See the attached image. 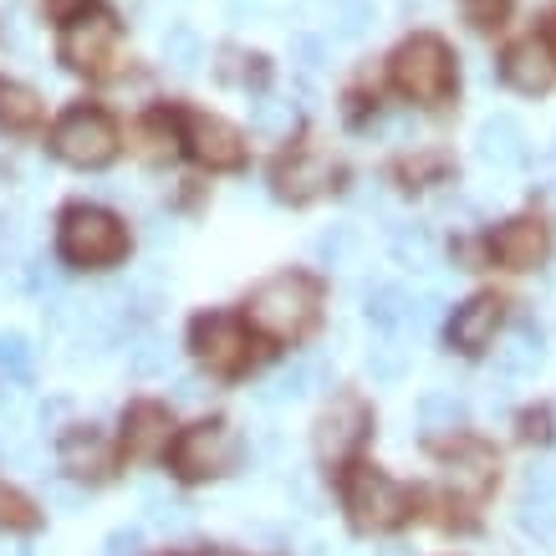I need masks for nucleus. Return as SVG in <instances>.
I'll return each mask as SVG.
<instances>
[{
  "instance_id": "16",
  "label": "nucleus",
  "mask_w": 556,
  "mask_h": 556,
  "mask_svg": "<svg viewBox=\"0 0 556 556\" xmlns=\"http://www.w3.org/2000/svg\"><path fill=\"white\" fill-rule=\"evenodd\" d=\"M169 408L164 404H128L123 414V455L128 459H159L169 450Z\"/></svg>"
},
{
  "instance_id": "38",
  "label": "nucleus",
  "mask_w": 556,
  "mask_h": 556,
  "mask_svg": "<svg viewBox=\"0 0 556 556\" xmlns=\"http://www.w3.org/2000/svg\"><path fill=\"white\" fill-rule=\"evenodd\" d=\"M41 11H47L51 21H62V26H67V21H77L83 11H92V0H41Z\"/></svg>"
},
{
  "instance_id": "12",
  "label": "nucleus",
  "mask_w": 556,
  "mask_h": 556,
  "mask_svg": "<svg viewBox=\"0 0 556 556\" xmlns=\"http://www.w3.org/2000/svg\"><path fill=\"white\" fill-rule=\"evenodd\" d=\"M546 251H552V236H546V225L531 215L506 219V225L490 236V255L506 270H536L541 261H546Z\"/></svg>"
},
{
  "instance_id": "1",
  "label": "nucleus",
  "mask_w": 556,
  "mask_h": 556,
  "mask_svg": "<svg viewBox=\"0 0 556 556\" xmlns=\"http://www.w3.org/2000/svg\"><path fill=\"white\" fill-rule=\"evenodd\" d=\"M317 306H321L317 281L306 270H281V276H266L245 296V321L270 342H296L317 321Z\"/></svg>"
},
{
  "instance_id": "22",
  "label": "nucleus",
  "mask_w": 556,
  "mask_h": 556,
  "mask_svg": "<svg viewBox=\"0 0 556 556\" xmlns=\"http://www.w3.org/2000/svg\"><path fill=\"white\" fill-rule=\"evenodd\" d=\"M408 317H414V296L399 287H372L368 296V321L383 332V338H399L408 327Z\"/></svg>"
},
{
  "instance_id": "39",
  "label": "nucleus",
  "mask_w": 556,
  "mask_h": 556,
  "mask_svg": "<svg viewBox=\"0 0 556 556\" xmlns=\"http://www.w3.org/2000/svg\"><path fill=\"white\" fill-rule=\"evenodd\" d=\"M194 51H200V47H194V36H189V31H174L169 36V62H174V67H194Z\"/></svg>"
},
{
  "instance_id": "32",
  "label": "nucleus",
  "mask_w": 556,
  "mask_h": 556,
  "mask_svg": "<svg viewBox=\"0 0 556 556\" xmlns=\"http://www.w3.org/2000/svg\"><path fill=\"white\" fill-rule=\"evenodd\" d=\"M327 16L338 21L342 36H357L372 21V11H368V0H327Z\"/></svg>"
},
{
  "instance_id": "18",
  "label": "nucleus",
  "mask_w": 556,
  "mask_h": 556,
  "mask_svg": "<svg viewBox=\"0 0 556 556\" xmlns=\"http://www.w3.org/2000/svg\"><path fill=\"white\" fill-rule=\"evenodd\" d=\"M62 470L77 480H108L113 475V450L92 424H72L62 434Z\"/></svg>"
},
{
  "instance_id": "21",
  "label": "nucleus",
  "mask_w": 556,
  "mask_h": 556,
  "mask_svg": "<svg viewBox=\"0 0 556 556\" xmlns=\"http://www.w3.org/2000/svg\"><path fill=\"white\" fill-rule=\"evenodd\" d=\"M0 128L5 134H36L41 128V98L26 83H0Z\"/></svg>"
},
{
  "instance_id": "10",
  "label": "nucleus",
  "mask_w": 556,
  "mask_h": 556,
  "mask_svg": "<svg viewBox=\"0 0 556 556\" xmlns=\"http://www.w3.org/2000/svg\"><path fill=\"white\" fill-rule=\"evenodd\" d=\"M179 123H185L189 153L200 159L204 169H215V174L245 169V134H240L236 123L215 118V113H185Z\"/></svg>"
},
{
  "instance_id": "37",
  "label": "nucleus",
  "mask_w": 556,
  "mask_h": 556,
  "mask_svg": "<svg viewBox=\"0 0 556 556\" xmlns=\"http://www.w3.org/2000/svg\"><path fill=\"white\" fill-rule=\"evenodd\" d=\"M138 541H143V536H138V526H118L113 536L102 541V552H108V556H138Z\"/></svg>"
},
{
  "instance_id": "44",
  "label": "nucleus",
  "mask_w": 556,
  "mask_h": 556,
  "mask_svg": "<svg viewBox=\"0 0 556 556\" xmlns=\"http://www.w3.org/2000/svg\"><path fill=\"white\" fill-rule=\"evenodd\" d=\"M552 31H556V21H552Z\"/></svg>"
},
{
  "instance_id": "2",
  "label": "nucleus",
  "mask_w": 556,
  "mask_h": 556,
  "mask_svg": "<svg viewBox=\"0 0 556 556\" xmlns=\"http://www.w3.org/2000/svg\"><path fill=\"white\" fill-rule=\"evenodd\" d=\"M56 251L67 266H118L128 255V225L102 204H72L56 225Z\"/></svg>"
},
{
  "instance_id": "5",
  "label": "nucleus",
  "mask_w": 556,
  "mask_h": 556,
  "mask_svg": "<svg viewBox=\"0 0 556 556\" xmlns=\"http://www.w3.org/2000/svg\"><path fill=\"white\" fill-rule=\"evenodd\" d=\"M51 153L72 169H102L118 153V123L108 118V108H98V102H77L51 128Z\"/></svg>"
},
{
  "instance_id": "36",
  "label": "nucleus",
  "mask_w": 556,
  "mask_h": 556,
  "mask_svg": "<svg viewBox=\"0 0 556 556\" xmlns=\"http://www.w3.org/2000/svg\"><path fill=\"white\" fill-rule=\"evenodd\" d=\"M510 11V0H465V16L475 26H501V16Z\"/></svg>"
},
{
  "instance_id": "7",
  "label": "nucleus",
  "mask_w": 556,
  "mask_h": 556,
  "mask_svg": "<svg viewBox=\"0 0 556 556\" xmlns=\"http://www.w3.org/2000/svg\"><path fill=\"white\" fill-rule=\"evenodd\" d=\"M348 510H353L357 531H393L414 516V495L378 465H357L348 475Z\"/></svg>"
},
{
  "instance_id": "30",
  "label": "nucleus",
  "mask_w": 556,
  "mask_h": 556,
  "mask_svg": "<svg viewBox=\"0 0 556 556\" xmlns=\"http://www.w3.org/2000/svg\"><path fill=\"white\" fill-rule=\"evenodd\" d=\"M143 516H149V526H164V531L185 521L179 501H174V495H164L159 485H143Z\"/></svg>"
},
{
  "instance_id": "14",
  "label": "nucleus",
  "mask_w": 556,
  "mask_h": 556,
  "mask_svg": "<svg viewBox=\"0 0 556 556\" xmlns=\"http://www.w3.org/2000/svg\"><path fill=\"white\" fill-rule=\"evenodd\" d=\"M444 480H450L459 501H480L495 485V450L480 444V439H459L455 450L444 455Z\"/></svg>"
},
{
  "instance_id": "29",
  "label": "nucleus",
  "mask_w": 556,
  "mask_h": 556,
  "mask_svg": "<svg viewBox=\"0 0 556 556\" xmlns=\"http://www.w3.org/2000/svg\"><path fill=\"white\" fill-rule=\"evenodd\" d=\"M404 342L399 338H383L378 342V348H372L368 353V368H372V378H378V383H393V378H404Z\"/></svg>"
},
{
  "instance_id": "40",
  "label": "nucleus",
  "mask_w": 556,
  "mask_h": 556,
  "mask_svg": "<svg viewBox=\"0 0 556 556\" xmlns=\"http://www.w3.org/2000/svg\"><path fill=\"white\" fill-rule=\"evenodd\" d=\"M552 434V414L536 408V414H521V439H546Z\"/></svg>"
},
{
  "instance_id": "33",
  "label": "nucleus",
  "mask_w": 556,
  "mask_h": 556,
  "mask_svg": "<svg viewBox=\"0 0 556 556\" xmlns=\"http://www.w3.org/2000/svg\"><path fill=\"white\" fill-rule=\"evenodd\" d=\"M353 245H357L353 225H332V230H321V236H317V245H312V251H317V261H332V266H338V261H348V251H353Z\"/></svg>"
},
{
  "instance_id": "3",
  "label": "nucleus",
  "mask_w": 556,
  "mask_h": 556,
  "mask_svg": "<svg viewBox=\"0 0 556 556\" xmlns=\"http://www.w3.org/2000/svg\"><path fill=\"white\" fill-rule=\"evenodd\" d=\"M393 87L408 102H444L455 92V51L434 31H414L393 51Z\"/></svg>"
},
{
  "instance_id": "9",
  "label": "nucleus",
  "mask_w": 556,
  "mask_h": 556,
  "mask_svg": "<svg viewBox=\"0 0 556 556\" xmlns=\"http://www.w3.org/2000/svg\"><path fill=\"white\" fill-rule=\"evenodd\" d=\"M368 429H372V408L357 393H338L317 419V459L321 465H348L353 450L368 439Z\"/></svg>"
},
{
  "instance_id": "34",
  "label": "nucleus",
  "mask_w": 556,
  "mask_h": 556,
  "mask_svg": "<svg viewBox=\"0 0 556 556\" xmlns=\"http://www.w3.org/2000/svg\"><path fill=\"white\" fill-rule=\"evenodd\" d=\"M0 526H11V531H31L36 526V510L11 485H0Z\"/></svg>"
},
{
  "instance_id": "11",
  "label": "nucleus",
  "mask_w": 556,
  "mask_h": 556,
  "mask_svg": "<svg viewBox=\"0 0 556 556\" xmlns=\"http://www.w3.org/2000/svg\"><path fill=\"white\" fill-rule=\"evenodd\" d=\"M338 179V159H327L321 149H291L276 159V169H270V185L287 204H306L327 194Z\"/></svg>"
},
{
  "instance_id": "23",
  "label": "nucleus",
  "mask_w": 556,
  "mask_h": 556,
  "mask_svg": "<svg viewBox=\"0 0 556 556\" xmlns=\"http://www.w3.org/2000/svg\"><path fill=\"white\" fill-rule=\"evenodd\" d=\"M419 424L424 429H459L465 424V399L455 388H429L419 399Z\"/></svg>"
},
{
  "instance_id": "42",
  "label": "nucleus",
  "mask_w": 556,
  "mask_h": 556,
  "mask_svg": "<svg viewBox=\"0 0 556 556\" xmlns=\"http://www.w3.org/2000/svg\"><path fill=\"white\" fill-rule=\"evenodd\" d=\"M0 236H5V215H0Z\"/></svg>"
},
{
  "instance_id": "26",
  "label": "nucleus",
  "mask_w": 556,
  "mask_h": 556,
  "mask_svg": "<svg viewBox=\"0 0 556 556\" xmlns=\"http://www.w3.org/2000/svg\"><path fill=\"white\" fill-rule=\"evenodd\" d=\"M36 368V357H31V342L21 338V332H0V372L11 378V383H26Z\"/></svg>"
},
{
  "instance_id": "35",
  "label": "nucleus",
  "mask_w": 556,
  "mask_h": 556,
  "mask_svg": "<svg viewBox=\"0 0 556 556\" xmlns=\"http://www.w3.org/2000/svg\"><path fill=\"white\" fill-rule=\"evenodd\" d=\"M521 495H541V501H556V465H531V470H526Z\"/></svg>"
},
{
  "instance_id": "4",
  "label": "nucleus",
  "mask_w": 556,
  "mask_h": 556,
  "mask_svg": "<svg viewBox=\"0 0 556 556\" xmlns=\"http://www.w3.org/2000/svg\"><path fill=\"white\" fill-rule=\"evenodd\" d=\"M56 56L67 72H83V77H113L123 67V21L113 11H83L77 21L62 26V41H56Z\"/></svg>"
},
{
  "instance_id": "27",
  "label": "nucleus",
  "mask_w": 556,
  "mask_h": 556,
  "mask_svg": "<svg viewBox=\"0 0 556 556\" xmlns=\"http://www.w3.org/2000/svg\"><path fill=\"white\" fill-rule=\"evenodd\" d=\"M128 368L143 372V378H153V372L169 368V348H164V338H153V332H138V342L128 348Z\"/></svg>"
},
{
  "instance_id": "24",
  "label": "nucleus",
  "mask_w": 556,
  "mask_h": 556,
  "mask_svg": "<svg viewBox=\"0 0 556 556\" xmlns=\"http://www.w3.org/2000/svg\"><path fill=\"white\" fill-rule=\"evenodd\" d=\"M516 526H521L536 546H556V501L521 495V506H516Z\"/></svg>"
},
{
  "instance_id": "31",
  "label": "nucleus",
  "mask_w": 556,
  "mask_h": 556,
  "mask_svg": "<svg viewBox=\"0 0 556 556\" xmlns=\"http://www.w3.org/2000/svg\"><path fill=\"white\" fill-rule=\"evenodd\" d=\"M444 174H450V159H444V153H414V159H404V164H399V179H408V185H419V179H444Z\"/></svg>"
},
{
  "instance_id": "43",
  "label": "nucleus",
  "mask_w": 556,
  "mask_h": 556,
  "mask_svg": "<svg viewBox=\"0 0 556 556\" xmlns=\"http://www.w3.org/2000/svg\"><path fill=\"white\" fill-rule=\"evenodd\" d=\"M210 556H230V552H210Z\"/></svg>"
},
{
  "instance_id": "20",
  "label": "nucleus",
  "mask_w": 556,
  "mask_h": 556,
  "mask_svg": "<svg viewBox=\"0 0 556 556\" xmlns=\"http://www.w3.org/2000/svg\"><path fill=\"white\" fill-rule=\"evenodd\" d=\"M541 357H546V338H541V327L516 321V327H510V338H506V348H501V372H506V378H526V372L541 368Z\"/></svg>"
},
{
  "instance_id": "6",
  "label": "nucleus",
  "mask_w": 556,
  "mask_h": 556,
  "mask_svg": "<svg viewBox=\"0 0 556 556\" xmlns=\"http://www.w3.org/2000/svg\"><path fill=\"white\" fill-rule=\"evenodd\" d=\"M245 455V444H240L236 424L225 419H200L189 424L185 434L174 439L169 450V465L179 480H215V475H230Z\"/></svg>"
},
{
  "instance_id": "25",
  "label": "nucleus",
  "mask_w": 556,
  "mask_h": 556,
  "mask_svg": "<svg viewBox=\"0 0 556 556\" xmlns=\"http://www.w3.org/2000/svg\"><path fill=\"white\" fill-rule=\"evenodd\" d=\"M393 255L408 270H429L434 266V236L424 225H404V230H393Z\"/></svg>"
},
{
  "instance_id": "15",
  "label": "nucleus",
  "mask_w": 556,
  "mask_h": 556,
  "mask_svg": "<svg viewBox=\"0 0 556 556\" xmlns=\"http://www.w3.org/2000/svg\"><path fill=\"white\" fill-rule=\"evenodd\" d=\"M501 312L506 302L501 296H470L465 306H455V317H450V348L459 353H485L490 342H495V327H501Z\"/></svg>"
},
{
  "instance_id": "17",
  "label": "nucleus",
  "mask_w": 556,
  "mask_h": 556,
  "mask_svg": "<svg viewBox=\"0 0 556 556\" xmlns=\"http://www.w3.org/2000/svg\"><path fill=\"white\" fill-rule=\"evenodd\" d=\"M475 153H480V164L490 169H521L531 149H526V128L510 113H495V118L480 123V134H475Z\"/></svg>"
},
{
  "instance_id": "19",
  "label": "nucleus",
  "mask_w": 556,
  "mask_h": 556,
  "mask_svg": "<svg viewBox=\"0 0 556 556\" xmlns=\"http://www.w3.org/2000/svg\"><path fill=\"white\" fill-rule=\"evenodd\" d=\"M321 383H327V357H302V363H291L287 372H276V383L266 388V404H296V399H312Z\"/></svg>"
},
{
  "instance_id": "8",
  "label": "nucleus",
  "mask_w": 556,
  "mask_h": 556,
  "mask_svg": "<svg viewBox=\"0 0 556 556\" xmlns=\"http://www.w3.org/2000/svg\"><path fill=\"white\" fill-rule=\"evenodd\" d=\"M189 348H194V357H200L210 372H219V378H236V372H245V363H251V338H245L240 317H230V312H204V317H194Z\"/></svg>"
},
{
  "instance_id": "41",
  "label": "nucleus",
  "mask_w": 556,
  "mask_h": 556,
  "mask_svg": "<svg viewBox=\"0 0 556 556\" xmlns=\"http://www.w3.org/2000/svg\"><path fill=\"white\" fill-rule=\"evenodd\" d=\"M383 556H414V552H408V546H388Z\"/></svg>"
},
{
  "instance_id": "13",
  "label": "nucleus",
  "mask_w": 556,
  "mask_h": 556,
  "mask_svg": "<svg viewBox=\"0 0 556 556\" xmlns=\"http://www.w3.org/2000/svg\"><path fill=\"white\" fill-rule=\"evenodd\" d=\"M501 77H506V87H516V92H546V87L556 83V51L541 41V36H521L516 47L501 56Z\"/></svg>"
},
{
  "instance_id": "28",
  "label": "nucleus",
  "mask_w": 556,
  "mask_h": 556,
  "mask_svg": "<svg viewBox=\"0 0 556 556\" xmlns=\"http://www.w3.org/2000/svg\"><path fill=\"white\" fill-rule=\"evenodd\" d=\"M251 128L255 134H270V138H287L291 128H296V108H291V102H255Z\"/></svg>"
}]
</instances>
